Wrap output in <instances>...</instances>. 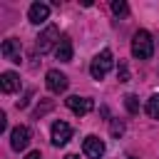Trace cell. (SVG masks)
I'll use <instances>...</instances> for the list:
<instances>
[{
    "label": "cell",
    "mask_w": 159,
    "mask_h": 159,
    "mask_svg": "<svg viewBox=\"0 0 159 159\" xmlns=\"http://www.w3.org/2000/svg\"><path fill=\"white\" fill-rule=\"evenodd\" d=\"M47 109H52V102H45L42 107H37V109H35V117H42V114H45Z\"/></svg>",
    "instance_id": "18"
},
{
    "label": "cell",
    "mask_w": 159,
    "mask_h": 159,
    "mask_svg": "<svg viewBox=\"0 0 159 159\" xmlns=\"http://www.w3.org/2000/svg\"><path fill=\"white\" fill-rule=\"evenodd\" d=\"M60 30L55 27V25H47L42 32H40V37H37V42H35V50L40 52V55H45V52H50L52 50V45H60Z\"/></svg>",
    "instance_id": "2"
},
{
    "label": "cell",
    "mask_w": 159,
    "mask_h": 159,
    "mask_svg": "<svg viewBox=\"0 0 159 159\" xmlns=\"http://www.w3.org/2000/svg\"><path fill=\"white\" fill-rule=\"evenodd\" d=\"M45 84H47V89H50L52 94H62V92L67 89V77H65L60 70H50V72L45 75Z\"/></svg>",
    "instance_id": "5"
},
{
    "label": "cell",
    "mask_w": 159,
    "mask_h": 159,
    "mask_svg": "<svg viewBox=\"0 0 159 159\" xmlns=\"http://www.w3.org/2000/svg\"><path fill=\"white\" fill-rule=\"evenodd\" d=\"M70 137H72V127L67 124V122H55L52 124V144L55 147H62V144H67L70 142Z\"/></svg>",
    "instance_id": "7"
},
{
    "label": "cell",
    "mask_w": 159,
    "mask_h": 159,
    "mask_svg": "<svg viewBox=\"0 0 159 159\" xmlns=\"http://www.w3.org/2000/svg\"><path fill=\"white\" fill-rule=\"evenodd\" d=\"M82 152L89 157V159H99L102 154H104V142L99 139V137H94V134H89L84 142H82Z\"/></svg>",
    "instance_id": "8"
},
{
    "label": "cell",
    "mask_w": 159,
    "mask_h": 159,
    "mask_svg": "<svg viewBox=\"0 0 159 159\" xmlns=\"http://www.w3.org/2000/svg\"><path fill=\"white\" fill-rule=\"evenodd\" d=\"M55 57L60 60V62H70L72 60V40L65 35L62 40H60V45L55 47Z\"/></svg>",
    "instance_id": "12"
},
{
    "label": "cell",
    "mask_w": 159,
    "mask_h": 159,
    "mask_svg": "<svg viewBox=\"0 0 159 159\" xmlns=\"http://www.w3.org/2000/svg\"><path fill=\"white\" fill-rule=\"evenodd\" d=\"M109 70H112V52H109V50H102V52L92 60L89 72H92L94 80H104V75H107Z\"/></svg>",
    "instance_id": "3"
},
{
    "label": "cell",
    "mask_w": 159,
    "mask_h": 159,
    "mask_svg": "<svg viewBox=\"0 0 159 159\" xmlns=\"http://www.w3.org/2000/svg\"><path fill=\"white\" fill-rule=\"evenodd\" d=\"M0 52H2V57L5 60H10V62H20V40H5L2 42V47H0Z\"/></svg>",
    "instance_id": "10"
},
{
    "label": "cell",
    "mask_w": 159,
    "mask_h": 159,
    "mask_svg": "<svg viewBox=\"0 0 159 159\" xmlns=\"http://www.w3.org/2000/svg\"><path fill=\"white\" fill-rule=\"evenodd\" d=\"M127 159H137V157H127Z\"/></svg>",
    "instance_id": "21"
},
{
    "label": "cell",
    "mask_w": 159,
    "mask_h": 159,
    "mask_svg": "<svg viewBox=\"0 0 159 159\" xmlns=\"http://www.w3.org/2000/svg\"><path fill=\"white\" fill-rule=\"evenodd\" d=\"M132 55L137 60H152L154 55V40L147 30H137L132 37Z\"/></svg>",
    "instance_id": "1"
},
{
    "label": "cell",
    "mask_w": 159,
    "mask_h": 159,
    "mask_svg": "<svg viewBox=\"0 0 159 159\" xmlns=\"http://www.w3.org/2000/svg\"><path fill=\"white\" fill-rule=\"evenodd\" d=\"M65 159H80V157H77V154H67Z\"/></svg>",
    "instance_id": "20"
},
{
    "label": "cell",
    "mask_w": 159,
    "mask_h": 159,
    "mask_svg": "<svg viewBox=\"0 0 159 159\" xmlns=\"http://www.w3.org/2000/svg\"><path fill=\"white\" fill-rule=\"evenodd\" d=\"M124 107H127L129 114H139V99H137V94H127L124 97Z\"/></svg>",
    "instance_id": "14"
},
{
    "label": "cell",
    "mask_w": 159,
    "mask_h": 159,
    "mask_svg": "<svg viewBox=\"0 0 159 159\" xmlns=\"http://www.w3.org/2000/svg\"><path fill=\"white\" fill-rule=\"evenodd\" d=\"M0 89H2L5 94L17 92V89H20V77H17L15 72H2V75H0Z\"/></svg>",
    "instance_id": "11"
},
{
    "label": "cell",
    "mask_w": 159,
    "mask_h": 159,
    "mask_svg": "<svg viewBox=\"0 0 159 159\" xmlns=\"http://www.w3.org/2000/svg\"><path fill=\"white\" fill-rule=\"evenodd\" d=\"M117 77H119V82H129V67H127L124 62H119V70H117Z\"/></svg>",
    "instance_id": "16"
},
{
    "label": "cell",
    "mask_w": 159,
    "mask_h": 159,
    "mask_svg": "<svg viewBox=\"0 0 159 159\" xmlns=\"http://www.w3.org/2000/svg\"><path fill=\"white\" fill-rule=\"evenodd\" d=\"M27 17H30V22L40 25V22H45V20L50 17V7H47L45 2H32L30 10H27Z\"/></svg>",
    "instance_id": "9"
},
{
    "label": "cell",
    "mask_w": 159,
    "mask_h": 159,
    "mask_svg": "<svg viewBox=\"0 0 159 159\" xmlns=\"http://www.w3.org/2000/svg\"><path fill=\"white\" fill-rule=\"evenodd\" d=\"M65 104H67L77 117H84V114H89V112L94 109V102H92L89 97H77V94L67 97V99H65Z\"/></svg>",
    "instance_id": "4"
},
{
    "label": "cell",
    "mask_w": 159,
    "mask_h": 159,
    "mask_svg": "<svg viewBox=\"0 0 159 159\" xmlns=\"http://www.w3.org/2000/svg\"><path fill=\"white\" fill-rule=\"evenodd\" d=\"M25 159H42V154H40V152H30Z\"/></svg>",
    "instance_id": "19"
},
{
    "label": "cell",
    "mask_w": 159,
    "mask_h": 159,
    "mask_svg": "<svg viewBox=\"0 0 159 159\" xmlns=\"http://www.w3.org/2000/svg\"><path fill=\"white\" fill-rule=\"evenodd\" d=\"M147 114L152 119H159V94H152L147 99Z\"/></svg>",
    "instance_id": "13"
},
{
    "label": "cell",
    "mask_w": 159,
    "mask_h": 159,
    "mask_svg": "<svg viewBox=\"0 0 159 159\" xmlns=\"http://www.w3.org/2000/svg\"><path fill=\"white\" fill-rule=\"evenodd\" d=\"M30 127H25V124H20V127H15L12 132H10V147L15 149V152H22L27 144H30Z\"/></svg>",
    "instance_id": "6"
},
{
    "label": "cell",
    "mask_w": 159,
    "mask_h": 159,
    "mask_svg": "<svg viewBox=\"0 0 159 159\" xmlns=\"http://www.w3.org/2000/svg\"><path fill=\"white\" fill-rule=\"evenodd\" d=\"M112 12H114V15H127L129 7H127L124 0H114V2H112Z\"/></svg>",
    "instance_id": "15"
},
{
    "label": "cell",
    "mask_w": 159,
    "mask_h": 159,
    "mask_svg": "<svg viewBox=\"0 0 159 159\" xmlns=\"http://www.w3.org/2000/svg\"><path fill=\"white\" fill-rule=\"evenodd\" d=\"M109 132H112V137H122V134H124V124H122L119 119H114L112 127H109Z\"/></svg>",
    "instance_id": "17"
}]
</instances>
